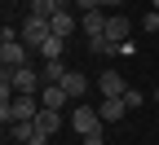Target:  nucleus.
Instances as JSON below:
<instances>
[{
	"mask_svg": "<svg viewBox=\"0 0 159 145\" xmlns=\"http://www.w3.org/2000/svg\"><path fill=\"white\" fill-rule=\"evenodd\" d=\"M62 49H66V40H57V35H49L44 44H40V57H44V62H53V57H62Z\"/></svg>",
	"mask_w": 159,
	"mask_h": 145,
	"instance_id": "obj_16",
	"label": "nucleus"
},
{
	"mask_svg": "<svg viewBox=\"0 0 159 145\" xmlns=\"http://www.w3.org/2000/svg\"><path fill=\"white\" fill-rule=\"evenodd\" d=\"M49 31H53L57 40H71V35H75V13H71V9H57V13L49 18Z\"/></svg>",
	"mask_w": 159,
	"mask_h": 145,
	"instance_id": "obj_9",
	"label": "nucleus"
},
{
	"mask_svg": "<svg viewBox=\"0 0 159 145\" xmlns=\"http://www.w3.org/2000/svg\"><path fill=\"white\" fill-rule=\"evenodd\" d=\"M97 88H102V97H124L128 92V79L119 70H106V75H97Z\"/></svg>",
	"mask_w": 159,
	"mask_h": 145,
	"instance_id": "obj_8",
	"label": "nucleus"
},
{
	"mask_svg": "<svg viewBox=\"0 0 159 145\" xmlns=\"http://www.w3.org/2000/svg\"><path fill=\"white\" fill-rule=\"evenodd\" d=\"M27 5H35V0H27Z\"/></svg>",
	"mask_w": 159,
	"mask_h": 145,
	"instance_id": "obj_26",
	"label": "nucleus"
},
{
	"mask_svg": "<svg viewBox=\"0 0 159 145\" xmlns=\"http://www.w3.org/2000/svg\"><path fill=\"white\" fill-rule=\"evenodd\" d=\"M142 101H146V97L137 92V88H128V92H124V106H128V110H137V106H142Z\"/></svg>",
	"mask_w": 159,
	"mask_h": 145,
	"instance_id": "obj_20",
	"label": "nucleus"
},
{
	"mask_svg": "<svg viewBox=\"0 0 159 145\" xmlns=\"http://www.w3.org/2000/svg\"><path fill=\"white\" fill-rule=\"evenodd\" d=\"M31 145H49V132H35V141Z\"/></svg>",
	"mask_w": 159,
	"mask_h": 145,
	"instance_id": "obj_22",
	"label": "nucleus"
},
{
	"mask_svg": "<svg viewBox=\"0 0 159 145\" xmlns=\"http://www.w3.org/2000/svg\"><path fill=\"white\" fill-rule=\"evenodd\" d=\"M62 88H66V97H71V101H84V92H89V79L80 75V70H66Z\"/></svg>",
	"mask_w": 159,
	"mask_h": 145,
	"instance_id": "obj_12",
	"label": "nucleus"
},
{
	"mask_svg": "<svg viewBox=\"0 0 159 145\" xmlns=\"http://www.w3.org/2000/svg\"><path fill=\"white\" fill-rule=\"evenodd\" d=\"M97 5H102V9H115V5H124V0H97Z\"/></svg>",
	"mask_w": 159,
	"mask_h": 145,
	"instance_id": "obj_23",
	"label": "nucleus"
},
{
	"mask_svg": "<svg viewBox=\"0 0 159 145\" xmlns=\"http://www.w3.org/2000/svg\"><path fill=\"white\" fill-rule=\"evenodd\" d=\"M40 106H44V110H66L71 97H66L62 84H44V88H40Z\"/></svg>",
	"mask_w": 159,
	"mask_h": 145,
	"instance_id": "obj_7",
	"label": "nucleus"
},
{
	"mask_svg": "<svg viewBox=\"0 0 159 145\" xmlns=\"http://www.w3.org/2000/svg\"><path fill=\"white\" fill-rule=\"evenodd\" d=\"M66 123H71V132H75V136H89V132H97V128H106L102 114H97L93 106H84V101H80V106L66 114Z\"/></svg>",
	"mask_w": 159,
	"mask_h": 145,
	"instance_id": "obj_4",
	"label": "nucleus"
},
{
	"mask_svg": "<svg viewBox=\"0 0 159 145\" xmlns=\"http://www.w3.org/2000/svg\"><path fill=\"white\" fill-rule=\"evenodd\" d=\"M40 110H44V106H40L35 97H13V101L0 106V123H5V128H9V123H31Z\"/></svg>",
	"mask_w": 159,
	"mask_h": 145,
	"instance_id": "obj_2",
	"label": "nucleus"
},
{
	"mask_svg": "<svg viewBox=\"0 0 159 145\" xmlns=\"http://www.w3.org/2000/svg\"><path fill=\"white\" fill-rule=\"evenodd\" d=\"M106 9H89V13H80V31H84V40L93 44V40H102L106 35Z\"/></svg>",
	"mask_w": 159,
	"mask_h": 145,
	"instance_id": "obj_6",
	"label": "nucleus"
},
{
	"mask_svg": "<svg viewBox=\"0 0 159 145\" xmlns=\"http://www.w3.org/2000/svg\"><path fill=\"white\" fill-rule=\"evenodd\" d=\"M18 35H22V44H27L31 53H40V44H44L53 31H49V22H44V18H31V13H27V22H22V31H18Z\"/></svg>",
	"mask_w": 159,
	"mask_h": 145,
	"instance_id": "obj_5",
	"label": "nucleus"
},
{
	"mask_svg": "<svg viewBox=\"0 0 159 145\" xmlns=\"http://www.w3.org/2000/svg\"><path fill=\"white\" fill-rule=\"evenodd\" d=\"M27 13H31V18H44V22H49V18L57 13V0H35V5H27Z\"/></svg>",
	"mask_w": 159,
	"mask_h": 145,
	"instance_id": "obj_17",
	"label": "nucleus"
},
{
	"mask_svg": "<svg viewBox=\"0 0 159 145\" xmlns=\"http://www.w3.org/2000/svg\"><path fill=\"white\" fill-rule=\"evenodd\" d=\"M89 49H93V53H102V57H106V53H115V49H119V44H111V40H106V35H102V40H93V44H89Z\"/></svg>",
	"mask_w": 159,
	"mask_h": 145,
	"instance_id": "obj_18",
	"label": "nucleus"
},
{
	"mask_svg": "<svg viewBox=\"0 0 159 145\" xmlns=\"http://www.w3.org/2000/svg\"><path fill=\"white\" fill-rule=\"evenodd\" d=\"M5 79L13 84L18 97H40V88H44V75L31 70V66H18V70H5Z\"/></svg>",
	"mask_w": 159,
	"mask_h": 145,
	"instance_id": "obj_3",
	"label": "nucleus"
},
{
	"mask_svg": "<svg viewBox=\"0 0 159 145\" xmlns=\"http://www.w3.org/2000/svg\"><path fill=\"white\" fill-rule=\"evenodd\" d=\"M40 75H44V84H62V79H66V62L53 57V62H44V70H40Z\"/></svg>",
	"mask_w": 159,
	"mask_h": 145,
	"instance_id": "obj_15",
	"label": "nucleus"
},
{
	"mask_svg": "<svg viewBox=\"0 0 159 145\" xmlns=\"http://www.w3.org/2000/svg\"><path fill=\"white\" fill-rule=\"evenodd\" d=\"M146 31H150V35H155V31H159V13H155V9H150V13H146Z\"/></svg>",
	"mask_w": 159,
	"mask_h": 145,
	"instance_id": "obj_21",
	"label": "nucleus"
},
{
	"mask_svg": "<svg viewBox=\"0 0 159 145\" xmlns=\"http://www.w3.org/2000/svg\"><path fill=\"white\" fill-rule=\"evenodd\" d=\"M80 145H106V128H97V132H89V136H80Z\"/></svg>",
	"mask_w": 159,
	"mask_h": 145,
	"instance_id": "obj_19",
	"label": "nucleus"
},
{
	"mask_svg": "<svg viewBox=\"0 0 159 145\" xmlns=\"http://www.w3.org/2000/svg\"><path fill=\"white\" fill-rule=\"evenodd\" d=\"M97 114H102V123H119V119L128 114V106H124V97H102Z\"/></svg>",
	"mask_w": 159,
	"mask_h": 145,
	"instance_id": "obj_11",
	"label": "nucleus"
},
{
	"mask_svg": "<svg viewBox=\"0 0 159 145\" xmlns=\"http://www.w3.org/2000/svg\"><path fill=\"white\" fill-rule=\"evenodd\" d=\"M35 128H40V132H49V136H53L57 128H62V110H40V114H35Z\"/></svg>",
	"mask_w": 159,
	"mask_h": 145,
	"instance_id": "obj_13",
	"label": "nucleus"
},
{
	"mask_svg": "<svg viewBox=\"0 0 159 145\" xmlns=\"http://www.w3.org/2000/svg\"><path fill=\"white\" fill-rule=\"evenodd\" d=\"M150 9H155V13H159V0H150Z\"/></svg>",
	"mask_w": 159,
	"mask_h": 145,
	"instance_id": "obj_24",
	"label": "nucleus"
},
{
	"mask_svg": "<svg viewBox=\"0 0 159 145\" xmlns=\"http://www.w3.org/2000/svg\"><path fill=\"white\" fill-rule=\"evenodd\" d=\"M128 31H133V22H128L124 13H111V18H106V40H111V44H124Z\"/></svg>",
	"mask_w": 159,
	"mask_h": 145,
	"instance_id": "obj_10",
	"label": "nucleus"
},
{
	"mask_svg": "<svg viewBox=\"0 0 159 145\" xmlns=\"http://www.w3.org/2000/svg\"><path fill=\"white\" fill-rule=\"evenodd\" d=\"M155 106H159V88H155Z\"/></svg>",
	"mask_w": 159,
	"mask_h": 145,
	"instance_id": "obj_25",
	"label": "nucleus"
},
{
	"mask_svg": "<svg viewBox=\"0 0 159 145\" xmlns=\"http://www.w3.org/2000/svg\"><path fill=\"white\" fill-rule=\"evenodd\" d=\"M27 57H31V49L22 44V35H18L13 27H5V31H0V66L18 70V66H27Z\"/></svg>",
	"mask_w": 159,
	"mask_h": 145,
	"instance_id": "obj_1",
	"label": "nucleus"
},
{
	"mask_svg": "<svg viewBox=\"0 0 159 145\" xmlns=\"http://www.w3.org/2000/svg\"><path fill=\"white\" fill-rule=\"evenodd\" d=\"M35 132H40V128H35V119H31V123H9V136H13L18 145H31Z\"/></svg>",
	"mask_w": 159,
	"mask_h": 145,
	"instance_id": "obj_14",
	"label": "nucleus"
}]
</instances>
